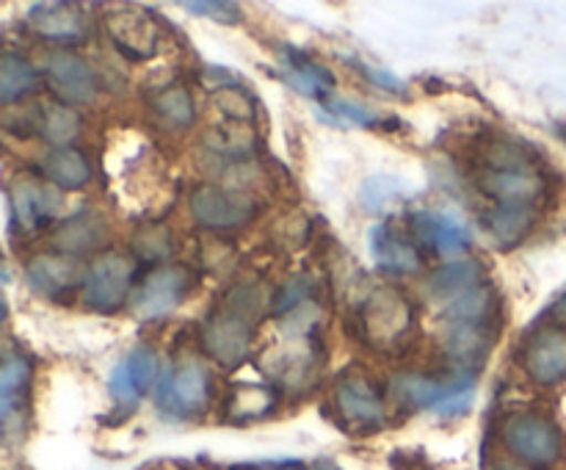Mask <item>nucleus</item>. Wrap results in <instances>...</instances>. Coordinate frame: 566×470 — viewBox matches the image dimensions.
<instances>
[{
    "mask_svg": "<svg viewBox=\"0 0 566 470\" xmlns=\"http://www.w3.org/2000/svg\"><path fill=\"white\" fill-rule=\"evenodd\" d=\"M263 296L252 285H235L210 310L202 326V346L213 363L235 370L249 359L258 337V318Z\"/></svg>",
    "mask_w": 566,
    "mask_h": 470,
    "instance_id": "f257e3e1",
    "label": "nucleus"
},
{
    "mask_svg": "<svg viewBox=\"0 0 566 470\" xmlns=\"http://www.w3.org/2000/svg\"><path fill=\"white\" fill-rule=\"evenodd\" d=\"M475 188L490 205H525L539 208L547 197V180L523 147L512 142H490L481 147Z\"/></svg>",
    "mask_w": 566,
    "mask_h": 470,
    "instance_id": "f03ea898",
    "label": "nucleus"
},
{
    "mask_svg": "<svg viewBox=\"0 0 566 470\" xmlns=\"http://www.w3.org/2000/svg\"><path fill=\"white\" fill-rule=\"evenodd\" d=\"M392 401L401 409H426L434 415H462L475 401L473 370H453L448 376L407 374L392 382Z\"/></svg>",
    "mask_w": 566,
    "mask_h": 470,
    "instance_id": "7ed1b4c3",
    "label": "nucleus"
},
{
    "mask_svg": "<svg viewBox=\"0 0 566 470\" xmlns=\"http://www.w3.org/2000/svg\"><path fill=\"white\" fill-rule=\"evenodd\" d=\"M501 440L509 457L528 470L556 468L566 453L564 431L556 420L539 412H512L501 426Z\"/></svg>",
    "mask_w": 566,
    "mask_h": 470,
    "instance_id": "20e7f679",
    "label": "nucleus"
},
{
    "mask_svg": "<svg viewBox=\"0 0 566 470\" xmlns=\"http://www.w3.org/2000/svg\"><path fill=\"white\" fill-rule=\"evenodd\" d=\"M210 401H213V374L202 359H180L155 387V409L160 418L175 424L202 418L210 409Z\"/></svg>",
    "mask_w": 566,
    "mask_h": 470,
    "instance_id": "39448f33",
    "label": "nucleus"
},
{
    "mask_svg": "<svg viewBox=\"0 0 566 470\" xmlns=\"http://www.w3.org/2000/svg\"><path fill=\"white\" fill-rule=\"evenodd\" d=\"M359 337L370 348L379 352H392L407 341L415 326V304L403 296L398 288L381 285L374 288L368 296L359 302L357 315H354Z\"/></svg>",
    "mask_w": 566,
    "mask_h": 470,
    "instance_id": "423d86ee",
    "label": "nucleus"
},
{
    "mask_svg": "<svg viewBox=\"0 0 566 470\" xmlns=\"http://www.w3.org/2000/svg\"><path fill=\"white\" fill-rule=\"evenodd\" d=\"M335 415L352 435H374L385 429L387 424V404L381 396L379 385L368 374L348 370L337 379L335 393H332Z\"/></svg>",
    "mask_w": 566,
    "mask_h": 470,
    "instance_id": "0eeeda50",
    "label": "nucleus"
},
{
    "mask_svg": "<svg viewBox=\"0 0 566 470\" xmlns=\"http://www.w3.org/2000/svg\"><path fill=\"white\" fill-rule=\"evenodd\" d=\"M188 208L199 227L216 232L241 230L260 213V202L252 194L241 188L216 186V182H202L193 188Z\"/></svg>",
    "mask_w": 566,
    "mask_h": 470,
    "instance_id": "6e6552de",
    "label": "nucleus"
},
{
    "mask_svg": "<svg viewBox=\"0 0 566 470\" xmlns=\"http://www.w3.org/2000/svg\"><path fill=\"white\" fill-rule=\"evenodd\" d=\"M31 359L20 352H0V446L17 442L28 426Z\"/></svg>",
    "mask_w": 566,
    "mask_h": 470,
    "instance_id": "1a4fd4ad",
    "label": "nucleus"
},
{
    "mask_svg": "<svg viewBox=\"0 0 566 470\" xmlns=\"http://www.w3.org/2000/svg\"><path fill=\"white\" fill-rule=\"evenodd\" d=\"M197 285V276L186 265H160L144 276L142 285L133 291L130 310L136 318L153 321L164 318L171 310L180 307L188 299V293Z\"/></svg>",
    "mask_w": 566,
    "mask_h": 470,
    "instance_id": "9d476101",
    "label": "nucleus"
},
{
    "mask_svg": "<svg viewBox=\"0 0 566 470\" xmlns=\"http://www.w3.org/2000/svg\"><path fill=\"white\" fill-rule=\"evenodd\" d=\"M133 260L119 252H105L86 265L83 302L97 313H116L133 296Z\"/></svg>",
    "mask_w": 566,
    "mask_h": 470,
    "instance_id": "9b49d317",
    "label": "nucleus"
},
{
    "mask_svg": "<svg viewBox=\"0 0 566 470\" xmlns=\"http://www.w3.org/2000/svg\"><path fill=\"white\" fill-rule=\"evenodd\" d=\"M11 230L22 238H36L48 230L61 210V191L36 177H17L9 188Z\"/></svg>",
    "mask_w": 566,
    "mask_h": 470,
    "instance_id": "f8f14e48",
    "label": "nucleus"
},
{
    "mask_svg": "<svg viewBox=\"0 0 566 470\" xmlns=\"http://www.w3.org/2000/svg\"><path fill=\"white\" fill-rule=\"evenodd\" d=\"M44 81L53 88L59 103L70 105H92L99 94V77L83 55L70 50H53L44 59Z\"/></svg>",
    "mask_w": 566,
    "mask_h": 470,
    "instance_id": "ddd939ff",
    "label": "nucleus"
},
{
    "mask_svg": "<svg viewBox=\"0 0 566 470\" xmlns=\"http://www.w3.org/2000/svg\"><path fill=\"white\" fill-rule=\"evenodd\" d=\"M105 33L111 44L130 61H147L160 48V28L144 9L125 6L105 14Z\"/></svg>",
    "mask_w": 566,
    "mask_h": 470,
    "instance_id": "4468645a",
    "label": "nucleus"
},
{
    "mask_svg": "<svg viewBox=\"0 0 566 470\" xmlns=\"http://www.w3.org/2000/svg\"><path fill=\"white\" fill-rule=\"evenodd\" d=\"M25 280L39 296L50 302H66L86 282V265L72 254L44 252L25 265Z\"/></svg>",
    "mask_w": 566,
    "mask_h": 470,
    "instance_id": "2eb2a0df",
    "label": "nucleus"
},
{
    "mask_svg": "<svg viewBox=\"0 0 566 470\" xmlns=\"http://www.w3.org/2000/svg\"><path fill=\"white\" fill-rule=\"evenodd\" d=\"M523 370L542 387L566 382V326H539L528 337L523 346Z\"/></svg>",
    "mask_w": 566,
    "mask_h": 470,
    "instance_id": "dca6fc26",
    "label": "nucleus"
},
{
    "mask_svg": "<svg viewBox=\"0 0 566 470\" xmlns=\"http://www.w3.org/2000/svg\"><path fill=\"white\" fill-rule=\"evenodd\" d=\"M158 354L147 346H136L130 354H125L119 365L114 368L108 379V393L119 409H136L138 401L155 390L158 379Z\"/></svg>",
    "mask_w": 566,
    "mask_h": 470,
    "instance_id": "f3484780",
    "label": "nucleus"
},
{
    "mask_svg": "<svg viewBox=\"0 0 566 470\" xmlns=\"http://www.w3.org/2000/svg\"><path fill=\"white\" fill-rule=\"evenodd\" d=\"M28 25L39 39L61 44V48L88 39L86 17L75 3H33L28 9Z\"/></svg>",
    "mask_w": 566,
    "mask_h": 470,
    "instance_id": "a211bd4d",
    "label": "nucleus"
},
{
    "mask_svg": "<svg viewBox=\"0 0 566 470\" xmlns=\"http://www.w3.org/2000/svg\"><path fill=\"white\" fill-rule=\"evenodd\" d=\"M368 249L374 254V263L387 274L409 276L423 269V254H420L418 243L387 221L370 227Z\"/></svg>",
    "mask_w": 566,
    "mask_h": 470,
    "instance_id": "6ab92c4d",
    "label": "nucleus"
},
{
    "mask_svg": "<svg viewBox=\"0 0 566 470\" xmlns=\"http://www.w3.org/2000/svg\"><path fill=\"white\" fill-rule=\"evenodd\" d=\"M492 343H495V332L490 321H448L442 332V348L453 359V365L473 374L486 359Z\"/></svg>",
    "mask_w": 566,
    "mask_h": 470,
    "instance_id": "aec40b11",
    "label": "nucleus"
},
{
    "mask_svg": "<svg viewBox=\"0 0 566 470\" xmlns=\"http://www.w3.org/2000/svg\"><path fill=\"white\" fill-rule=\"evenodd\" d=\"M412 232L420 243L442 258L468 252L473 238H470L468 224L451 213H434V210H418L412 216Z\"/></svg>",
    "mask_w": 566,
    "mask_h": 470,
    "instance_id": "412c9836",
    "label": "nucleus"
},
{
    "mask_svg": "<svg viewBox=\"0 0 566 470\" xmlns=\"http://www.w3.org/2000/svg\"><path fill=\"white\" fill-rule=\"evenodd\" d=\"M481 230L490 236V241L501 249L517 247L534 230L539 219V208H525V205H486L481 210Z\"/></svg>",
    "mask_w": 566,
    "mask_h": 470,
    "instance_id": "4be33fe9",
    "label": "nucleus"
},
{
    "mask_svg": "<svg viewBox=\"0 0 566 470\" xmlns=\"http://www.w3.org/2000/svg\"><path fill=\"white\" fill-rule=\"evenodd\" d=\"M39 169H42L44 180L59 191H81L94 175L92 160L77 147H50Z\"/></svg>",
    "mask_w": 566,
    "mask_h": 470,
    "instance_id": "5701e85b",
    "label": "nucleus"
},
{
    "mask_svg": "<svg viewBox=\"0 0 566 470\" xmlns=\"http://www.w3.org/2000/svg\"><path fill=\"white\" fill-rule=\"evenodd\" d=\"M105 241H108V224H105L97 213L70 216L53 236L55 252L72 254V258L94 252V249L103 247Z\"/></svg>",
    "mask_w": 566,
    "mask_h": 470,
    "instance_id": "b1692460",
    "label": "nucleus"
},
{
    "mask_svg": "<svg viewBox=\"0 0 566 470\" xmlns=\"http://www.w3.org/2000/svg\"><path fill=\"white\" fill-rule=\"evenodd\" d=\"M42 86L36 66L17 50H0V108L20 103Z\"/></svg>",
    "mask_w": 566,
    "mask_h": 470,
    "instance_id": "393cba45",
    "label": "nucleus"
},
{
    "mask_svg": "<svg viewBox=\"0 0 566 470\" xmlns=\"http://www.w3.org/2000/svg\"><path fill=\"white\" fill-rule=\"evenodd\" d=\"M31 127L53 147H72L75 136L81 133V116L64 103H42L33 108Z\"/></svg>",
    "mask_w": 566,
    "mask_h": 470,
    "instance_id": "a878e982",
    "label": "nucleus"
},
{
    "mask_svg": "<svg viewBox=\"0 0 566 470\" xmlns=\"http://www.w3.org/2000/svg\"><path fill=\"white\" fill-rule=\"evenodd\" d=\"M481 285H484V265L475 263V260H453L431 276L429 293L437 302L448 304Z\"/></svg>",
    "mask_w": 566,
    "mask_h": 470,
    "instance_id": "bb28decb",
    "label": "nucleus"
},
{
    "mask_svg": "<svg viewBox=\"0 0 566 470\" xmlns=\"http://www.w3.org/2000/svg\"><path fill=\"white\" fill-rule=\"evenodd\" d=\"M285 70H282V77H285L287 86L293 92H298L302 97L307 100H318V103H329V92H332V72L324 70L315 61L304 59V55L287 53Z\"/></svg>",
    "mask_w": 566,
    "mask_h": 470,
    "instance_id": "cd10ccee",
    "label": "nucleus"
},
{
    "mask_svg": "<svg viewBox=\"0 0 566 470\" xmlns=\"http://www.w3.org/2000/svg\"><path fill=\"white\" fill-rule=\"evenodd\" d=\"M153 114L169 130H188L197 119V105H193V94L186 86H166L153 97Z\"/></svg>",
    "mask_w": 566,
    "mask_h": 470,
    "instance_id": "c85d7f7f",
    "label": "nucleus"
},
{
    "mask_svg": "<svg viewBox=\"0 0 566 470\" xmlns=\"http://www.w3.org/2000/svg\"><path fill=\"white\" fill-rule=\"evenodd\" d=\"M276 396L271 387H258V385H243V387H232L230 398H227V415L232 420H258L263 415H269L274 409Z\"/></svg>",
    "mask_w": 566,
    "mask_h": 470,
    "instance_id": "c756f323",
    "label": "nucleus"
},
{
    "mask_svg": "<svg viewBox=\"0 0 566 470\" xmlns=\"http://www.w3.org/2000/svg\"><path fill=\"white\" fill-rule=\"evenodd\" d=\"M205 147L227 158H247L254 149V133L249 125H216L205 133Z\"/></svg>",
    "mask_w": 566,
    "mask_h": 470,
    "instance_id": "7c9ffc66",
    "label": "nucleus"
},
{
    "mask_svg": "<svg viewBox=\"0 0 566 470\" xmlns=\"http://www.w3.org/2000/svg\"><path fill=\"white\" fill-rule=\"evenodd\" d=\"M403 197H407L403 180H398V177L392 175L368 177V180L363 182V188H359V202H363L365 210H374V213H381V210H387L390 205H398Z\"/></svg>",
    "mask_w": 566,
    "mask_h": 470,
    "instance_id": "2f4dec72",
    "label": "nucleus"
},
{
    "mask_svg": "<svg viewBox=\"0 0 566 470\" xmlns=\"http://www.w3.org/2000/svg\"><path fill=\"white\" fill-rule=\"evenodd\" d=\"M133 252L147 260H164L175 252V238L166 227L147 224L133 236Z\"/></svg>",
    "mask_w": 566,
    "mask_h": 470,
    "instance_id": "473e14b6",
    "label": "nucleus"
},
{
    "mask_svg": "<svg viewBox=\"0 0 566 470\" xmlns=\"http://www.w3.org/2000/svg\"><path fill=\"white\" fill-rule=\"evenodd\" d=\"M213 103H216V108L227 116V119L238 122V125H249V122L254 119V114H258V108H254V100L249 97L241 86L219 88V92L213 94Z\"/></svg>",
    "mask_w": 566,
    "mask_h": 470,
    "instance_id": "72a5a7b5",
    "label": "nucleus"
},
{
    "mask_svg": "<svg viewBox=\"0 0 566 470\" xmlns=\"http://www.w3.org/2000/svg\"><path fill=\"white\" fill-rule=\"evenodd\" d=\"M324 105L337 116V119L352 122V125H357V127H374L376 122H379V116H376L370 108H365L363 103H357V100L329 97V103H324Z\"/></svg>",
    "mask_w": 566,
    "mask_h": 470,
    "instance_id": "f704fd0d",
    "label": "nucleus"
},
{
    "mask_svg": "<svg viewBox=\"0 0 566 470\" xmlns=\"http://www.w3.org/2000/svg\"><path fill=\"white\" fill-rule=\"evenodd\" d=\"M182 9L193 11V14L199 17H210V20L227 22V25L241 20V9H238L235 3H227V0H221V3H216V0H197V3H182Z\"/></svg>",
    "mask_w": 566,
    "mask_h": 470,
    "instance_id": "c9c22d12",
    "label": "nucleus"
},
{
    "mask_svg": "<svg viewBox=\"0 0 566 470\" xmlns=\"http://www.w3.org/2000/svg\"><path fill=\"white\" fill-rule=\"evenodd\" d=\"M370 83H376V86L387 88V92H403V83L401 77L390 75V72H381V70H370Z\"/></svg>",
    "mask_w": 566,
    "mask_h": 470,
    "instance_id": "e433bc0d",
    "label": "nucleus"
},
{
    "mask_svg": "<svg viewBox=\"0 0 566 470\" xmlns=\"http://www.w3.org/2000/svg\"><path fill=\"white\" fill-rule=\"evenodd\" d=\"M241 470H310L304 462H296V459H291V462H263V464H247V468Z\"/></svg>",
    "mask_w": 566,
    "mask_h": 470,
    "instance_id": "4c0bfd02",
    "label": "nucleus"
},
{
    "mask_svg": "<svg viewBox=\"0 0 566 470\" xmlns=\"http://www.w3.org/2000/svg\"><path fill=\"white\" fill-rule=\"evenodd\" d=\"M0 280H9V269H6V254L0 249Z\"/></svg>",
    "mask_w": 566,
    "mask_h": 470,
    "instance_id": "58836bf2",
    "label": "nucleus"
},
{
    "mask_svg": "<svg viewBox=\"0 0 566 470\" xmlns=\"http://www.w3.org/2000/svg\"><path fill=\"white\" fill-rule=\"evenodd\" d=\"M6 315H9V307H6L3 296H0V324H3V321H6Z\"/></svg>",
    "mask_w": 566,
    "mask_h": 470,
    "instance_id": "ea45409f",
    "label": "nucleus"
},
{
    "mask_svg": "<svg viewBox=\"0 0 566 470\" xmlns=\"http://www.w3.org/2000/svg\"><path fill=\"white\" fill-rule=\"evenodd\" d=\"M310 470H337V468H335V464H329V462H318V464H313Z\"/></svg>",
    "mask_w": 566,
    "mask_h": 470,
    "instance_id": "a19ab883",
    "label": "nucleus"
},
{
    "mask_svg": "<svg viewBox=\"0 0 566 470\" xmlns=\"http://www.w3.org/2000/svg\"><path fill=\"white\" fill-rule=\"evenodd\" d=\"M497 470H528V468H520V464H501Z\"/></svg>",
    "mask_w": 566,
    "mask_h": 470,
    "instance_id": "79ce46f5",
    "label": "nucleus"
}]
</instances>
